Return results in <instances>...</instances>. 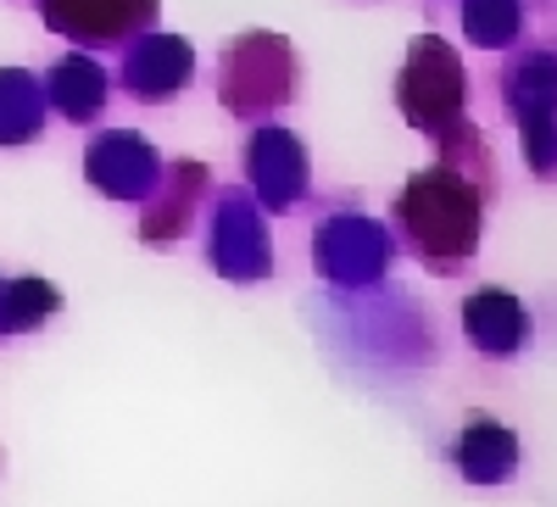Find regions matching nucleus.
<instances>
[{"label": "nucleus", "mask_w": 557, "mask_h": 507, "mask_svg": "<svg viewBox=\"0 0 557 507\" xmlns=\"http://www.w3.org/2000/svg\"><path fill=\"white\" fill-rule=\"evenodd\" d=\"M39 7L62 34L89 39V45L123 39L128 28H146L157 17V0H39Z\"/></svg>", "instance_id": "nucleus-1"}]
</instances>
